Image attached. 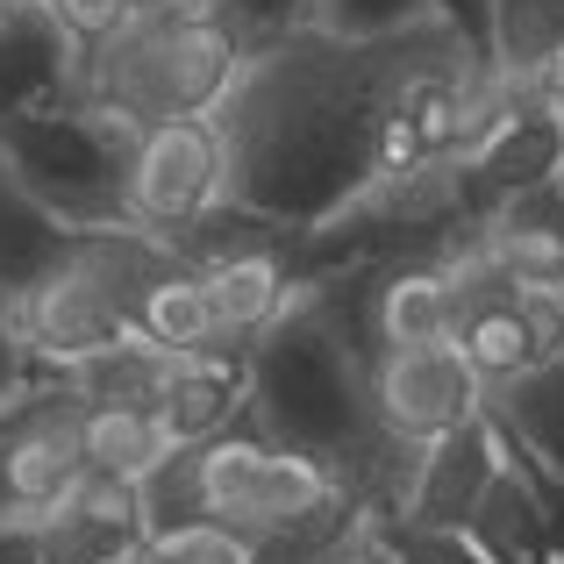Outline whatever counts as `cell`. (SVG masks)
Returning <instances> with one entry per match:
<instances>
[{"label": "cell", "mask_w": 564, "mask_h": 564, "mask_svg": "<svg viewBox=\"0 0 564 564\" xmlns=\"http://www.w3.org/2000/svg\"><path fill=\"white\" fill-rule=\"evenodd\" d=\"M451 344L465 350V365L479 372L486 393H494V386H508V379H522L529 365H536V350H529V329H522V307H514V301L465 315V322L451 329Z\"/></svg>", "instance_id": "7402d4cb"}, {"label": "cell", "mask_w": 564, "mask_h": 564, "mask_svg": "<svg viewBox=\"0 0 564 564\" xmlns=\"http://www.w3.org/2000/svg\"><path fill=\"white\" fill-rule=\"evenodd\" d=\"M564 43V0H494V29H486V57L522 79L536 57Z\"/></svg>", "instance_id": "603a6c76"}, {"label": "cell", "mask_w": 564, "mask_h": 564, "mask_svg": "<svg viewBox=\"0 0 564 564\" xmlns=\"http://www.w3.org/2000/svg\"><path fill=\"white\" fill-rule=\"evenodd\" d=\"M65 250H72V229L14 180L8 158H0V301L22 293V286H36Z\"/></svg>", "instance_id": "ac0fdd59"}, {"label": "cell", "mask_w": 564, "mask_h": 564, "mask_svg": "<svg viewBox=\"0 0 564 564\" xmlns=\"http://www.w3.org/2000/svg\"><path fill=\"white\" fill-rule=\"evenodd\" d=\"M429 14L436 22H451L457 36H465V51L486 57V29H494V0H429Z\"/></svg>", "instance_id": "4dcf8cb0"}, {"label": "cell", "mask_w": 564, "mask_h": 564, "mask_svg": "<svg viewBox=\"0 0 564 564\" xmlns=\"http://www.w3.org/2000/svg\"><path fill=\"white\" fill-rule=\"evenodd\" d=\"M122 8H129V14H165L172 0H122Z\"/></svg>", "instance_id": "d6a6232c"}, {"label": "cell", "mask_w": 564, "mask_h": 564, "mask_svg": "<svg viewBox=\"0 0 564 564\" xmlns=\"http://www.w3.org/2000/svg\"><path fill=\"white\" fill-rule=\"evenodd\" d=\"M207 279V307H215V336L221 350H250V336L286 307L293 293V243L286 250H236V258H215L200 264Z\"/></svg>", "instance_id": "9a60e30c"}, {"label": "cell", "mask_w": 564, "mask_h": 564, "mask_svg": "<svg viewBox=\"0 0 564 564\" xmlns=\"http://www.w3.org/2000/svg\"><path fill=\"white\" fill-rule=\"evenodd\" d=\"M243 400H250L243 350H180L165 386H158V400H151V414L165 422L172 451H186V443H207V436L243 422Z\"/></svg>", "instance_id": "4fadbf2b"}, {"label": "cell", "mask_w": 564, "mask_h": 564, "mask_svg": "<svg viewBox=\"0 0 564 564\" xmlns=\"http://www.w3.org/2000/svg\"><path fill=\"white\" fill-rule=\"evenodd\" d=\"M79 408L65 372H29L0 400V514L8 522H43L79 479Z\"/></svg>", "instance_id": "8992f818"}, {"label": "cell", "mask_w": 564, "mask_h": 564, "mask_svg": "<svg viewBox=\"0 0 564 564\" xmlns=\"http://www.w3.org/2000/svg\"><path fill=\"white\" fill-rule=\"evenodd\" d=\"M0 322H8V336L29 350V365L65 372L79 350L108 344V336L122 329V307H115L72 258H57L36 286H22V293H8V301H0Z\"/></svg>", "instance_id": "ba28073f"}, {"label": "cell", "mask_w": 564, "mask_h": 564, "mask_svg": "<svg viewBox=\"0 0 564 564\" xmlns=\"http://www.w3.org/2000/svg\"><path fill=\"white\" fill-rule=\"evenodd\" d=\"M365 400H372L379 436L393 443H429L443 429L471 422L486 408V386L465 365V350L443 344H414V350H372L365 365Z\"/></svg>", "instance_id": "52a82bcc"}, {"label": "cell", "mask_w": 564, "mask_h": 564, "mask_svg": "<svg viewBox=\"0 0 564 564\" xmlns=\"http://www.w3.org/2000/svg\"><path fill=\"white\" fill-rule=\"evenodd\" d=\"M557 165H564V129L536 108H514L494 137H479L457 158V172H465V215L479 221V215H494L500 200H514V193L551 186Z\"/></svg>", "instance_id": "8fae6325"}, {"label": "cell", "mask_w": 564, "mask_h": 564, "mask_svg": "<svg viewBox=\"0 0 564 564\" xmlns=\"http://www.w3.org/2000/svg\"><path fill=\"white\" fill-rule=\"evenodd\" d=\"M494 465H500V443H494V422H486V408H479L471 422L414 443V471H408V494H400L393 514L436 522V529H465V514L479 508Z\"/></svg>", "instance_id": "9c48e42d"}, {"label": "cell", "mask_w": 564, "mask_h": 564, "mask_svg": "<svg viewBox=\"0 0 564 564\" xmlns=\"http://www.w3.org/2000/svg\"><path fill=\"white\" fill-rule=\"evenodd\" d=\"M165 451H172V436L151 408H79V465L86 471L143 479Z\"/></svg>", "instance_id": "44dd1931"}, {"label": "cell", "mask_w": 564, "mask_h": 564, "mask_svg": "<svg viewBox=\"0 0 564 564\" xmlns=\"http://www.w3.org/2000/svg\"><path fill=\"white\" fill-rule=\"evenodd\" d=\"M172 358H180V350H165L158 336H143L137 322H122L108 344L79 350V358L65 365V386L86 408H151L165 372H172Z\"/></svg>", "instance_id": "2e32d148"}, {"label": "cell", "mask_w": 564, "mask_h": 564, "mask_svg": "<svg viewBox=\"0 0 564 564\" xmlns=\"http://www.w3.org/2000/svg\"><path fill=\"white\" fill-rule=\"evenodd\" d=\"M514 286H564V200L557 186H529L471 221Z\"/></svg>", "instance_id": "5bb4252c"}, {"label": "cell", "mask_w": 564, "mask_h": 564, "mask_svg": "<svg viewBox=\"0 0 564 564\" xmlns=\"http://www.w3.org/2000/svg\"><path fill=\"white\" fill-rule=\"evenodd\" d=\"M522 100H529L536 115H551V122L564 129V43H557L551 57H536V65L522 72Z\"/></svg>", "instance_id": "f546056e"}, {"label": "cell", "mask_w": 564, "mask_h": 564, "mask_svg": "<svg viewBox=\"0 0 564 564\" xmlns=\"http://www.w3.org/2000/svg\"><path fill=\"white\" fill-rule=\"evenodd\" d=\"M451 36L457 29L436 14L386 43H336L301 22L264 51H250L243 79L215 108L221 143H229V200L258 207L286 229H322L329 215H344L372 186L379 108Z\"/></svg>", "instance_id": "6da1fadb"}, {"label": "cell", "mask_w": 564, "mask_h": 564, "mask_svg": "<svg viewBox=\"0 0 564 564\" xmlns=\"http://www.w3.org/2000/svg\"><path fill=\"white\" fill-rule=\"evenodd\" d=\"M129 564H158V557H151V551H137V557H129Z\"/></svg>", "instance_id": "836d02e7"}, {"label": "cell", "mask_w": 564, "mask_h": 564, "mask_svg": "<svg viewBox=\"0 0 564 564\" xmlns=\"http://www.w3.org/2000/svg\"><path fill=\"white\" fill-rule=\"evenodd\" d=\"M200 8L215 14L243 51H264L272 36H286V29L307 22V0H200Z\"/></svg>", "instance_id": "4316f807"}, {"label": "cell", "mask_w": 564, "mask_h": 564, "mask_svg": "<svg viewBox=\"0 0 564 564\" xmlns=\"http://www.w3.org/2000/svg\"><path fill=\"white\" fill-rule=\"evenodd\" d=\"M186 457H193L200 514L207 522L243 529L250 543L307 529V522H322V514H336V508H358L322 457L272 443L250 414L236 429H221V436H207V443H186Z\"/></svg>", "instance_id": "3957f363"}, {"label": "cell", "mask_w": 564, "mask_h": 564, "mask_svg": "<svg viewBox=\"0 0 564 564\" xmlns=\"http://www.w3.org/2000/svg\"><path fill=\"white\" fill-rule=\"evenodd\" d=\"M486 414H494L536 465H551L564 479V358L557 365H529L522 379L494 386V393H486Z\"/></svg>", "instance_id": "d6986e66"}, {"label": "cell", "mask_w": 564, "mask_h": 564, "mask_svg": "<svg viewBox=\"0 0 564 564\" xmlns=\"http://www.w3.org/2000/svg\"><path fill=\"white\" fill-rule=\"evenodd\" d=\"M143 551L158 564H258V543L229 522H180V529H158L143 536Z\"/></svg>", "instance_id": "484cf974"}, {"label": "cell", "mask_w": 564, "mask_h": 564, "mask_svg": "<svg viewBox=\"0 0 564 564\" xmlns=\"http://www.w3.org/2000/svg\"><path fill=\"white\" fill-rule=\"evenodd\" d=\"M486 422H494V414H486ZM494 443H500V465H494V479H486L479 508L465 514V536L486 551V564H557L551 522H543V494L522 465V443L500 422H494Z\"/></svg>", "instance_id": "7c38bea8"}, {"label": "cell", "mask_w": 564, "mask_h": 564, "mask_svg": "<svg viewBox=\"0 0 564 564\" xmlns=\"http://www.w3.org/2000/svg\"><path fill=\"white\" fill-rule=\"evenodd\" d=\"M43 8H51V22L65 29L79 51H86V43H100V36H115V29L129 22L122 0H43Z\"/></svg>", "instance_id": "f1b7e54d"}, {"label": "cell", "mask_w": 564, "mask_h": 564, "mask_svg": "<svg viewBox=\"0 0 564 564\" xmlns=\"http://www.w3.org/2000/svg\"><path fill=\"white\" fill-rule=\"evenodd\" d=\"M514 307H522V329H529L536 365H557L564 358V286H522Z\"/></svg>", "instance_id": "83f0119b"}, {"label": "cell", "mask_w": 564, "mask_h": 564, "mask_svg": "<svg viewBox=\"0 0 564 564\" xmlns=\"http://www.w3.org/2000/svg\"><path fill=\"white\" fill-rule=\"evenodd\" d=\"M0 564H36V522H8L0 514Z\"/></svg>", "instance_id": "1f68e13d"}, {"label": "cell", "mask_w": 564, "mask_h": 564, "mask_svg": "<svg viewBox=\"0 0 564 564\" xmlns=\"http://www.w3.org/2000/svg\"><path fill=\"white\" fill-rule=\"evenodd\" d=\"M365 536L386 551V564H486V551L465 529H436V522H408L393 508L365 514Z\"/></svg>", "instance_id": "cb8c5ba5"}, {"label": "cell", "mask_w": 564, "mask_h": 564, "mask_svg": "<svg viewBox=\"0 0 564 564\" xmlns=\"http://www.w3.org/2000/svg\"><path fill=\"white\" fill-rule=\"evenodd\" d=\"M129 322H137L143 336H158L165 350H221L215 307H207V279H200V264L180 258V250H172V264L137 293V315Z\"/></svg>", "instance_id": "ffe728a7"}, {"label": "cell", "mask_w": 564, "mask_h": 564, "mask_svg": "<svg viewBox=\"0 0 564 564\" xmlns=\"http://www.w3.org/2000/svg\"><path fill=\"white\" fill-rule=\"evenodd\" d=\"M429 22V0H307V29L336 43H386Z\"/></svg>", "instance_id": "d4e9b609"}, {"label": "cell", "mask_w": 564, "mask_h": 564, "mask_svg": "<svg viewBox=\"0 0 564 564\" xmlns=\"http://www.w3.org/2000/svg\"><path fill=\"white\" fill-rule=\"evenodd\" d=\"M229 200V143L215 115H172L129 137L122 165V215L151 236H180L193 215Z\"/></svg>", "instance_id": "5b68a950"}, {"label": "cell", "mask_w": 564, "mask_h": 564, "mask_svg": "<svg viewBox=\"0 0 564 564\" xmlns=\"http://www.w3.org/2000/svg\"><path fill=\"white\" fill-rule=\"evenodd\" d=\"M79 43L51 22L43 0H0V122L72 100Z\"/></svg>", "instance_id": "30bf717a"}, {"label": "cell", "mask_w": 564, "mask_h": 564, "mask_svg": "<svg viewBox=\"0 0 564 564\" xmlns=\"http://www.w3.org/2000/svg\"><path fill=\"white\" fill-rule=\"evenodd\" d=\"M243 43L200 8L172 0L165 14H129L115 36L86 43L72 65V100L115 122H172V115H215L243 79Z\"/></svg>", "instance_id": "7a4b0ae2"}, {"label": "cell", "mask_w": 564, "mask_h": 564, "mask_svg": "<svg viewBox=\"0 0 564 564\" xmlns=\"http://www.w3.org/2000/svg\"><path fill=\"white\" fill-rule=\"evenodd\" d=\"M443 336H451V279L436 258L372 272V350H414Z\"/></svg>", "instance_id": "e0dca14e"}, {"label": "cell", "mask_w": 564, "mask_h": 564, "mask_svg": "<svg viewBox=\"0 0 564 564\" xmlns=\"http://www.w3.org/2000/svg\"><path fill=\"white\" fill-rule=\"evenodd\" d=\"M129 137H137V129L115 122V115L57 100V108L0 122V158H8V172L36 193L65 229H100V221H129L122 215Z\"/></svg>", "instance_id": "277c9868"}]
</instances>
